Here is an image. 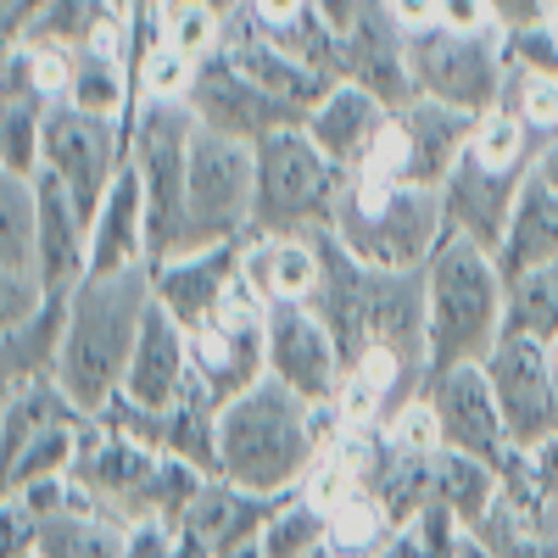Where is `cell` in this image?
<instances>
[{
  "instance_id": "f1b7e54d",
  "label": "cell",
  "mask_w": 558,
  "mask_h": 558,
  "mask_svg": "<svg viewBox=\"0 0 558 558\" xmlns=\"http://www.w3.org/2000/svg\"><path fill=\"white\" fill-rule=\"evenodd\" d=\"M223 34H229V17L213 12V7H168V45L173 51H184L191 62H207L223 51Z\"/></svg>"
},
{
  "instance_id": "ba28073f",
  "label": "cell",
  "mask_w": 558,
  "mask_h": 558,
  "mask_svg": "<svg viewBox=\"0 0 558 558\" xmlns=\"http://www.w3.org/2000/svg\"><path fill=\"white\" fill-rule=\"evenodd\" d=\"M123 162H129V118H96L68 101L45 112V173L68 184L89 223H96Z\"/></svg>"
},
{
  "instance_id": "d590c367",
  "label": "cell",
  "mask_w": 558,
  "mask_h": 558,
  "mask_svg": "<svg viewBox=\"0 0 558 558\" xmlns=\"http://www.w3.org/2000/svg\"><path fill=\"white\" fill-rule=\"evenodd\" d=\"M492 17L502 34H514V28H536V23H553L547 12V0H492Z\"/></svg>"
},
{
  "instance_id": "7c38bea8",
  "label": "cell",
  "mask_w": 558,
  "mask_h": 558,
  "mask_svg": "<svg viewBox=\"0 0 558 558\" xmlns=\"http://www.w3.org/2000/svg\"><path fill=\"white\" fill-rule=\"evenodd\" d=\"M425 397L436 408V425H441V447L452 452H470L492 470H502L514 458V436H508V418L497 408V391H492V375L486 363H458V368H441V375L425 380Z\"/></svg>"
},
{
  "instance_id": "5bb4252c",
  "label": "cell",
  "mask_w": 558,
  "mask_h": 558,
  "mask_svg": "<svg viewBox=\"0 0 558 558\" xmlns=\"http://www.w3.org/2000/svg\"><path fill=\"white\" fill-rule=\"evenodd\" d=\"M531 173L536 168H502V162H486L481 151H463V162L441 184L447 235H463V241L497 252V241H502L508 218H514V202H520Z\"/></svg>"
},
{
  "instance_id": "f546056e",
  "label": "cell",
  "mask_w": 558,
  "mask_h": 558,
  "mask_svg": "<svg viewBox=\"0 0 558 558\" xmlns=\"http://www.w3.org/2000/svg\"><path fill=\"white\" fill-rule=\"evenodd\" d=\"M191 78H196V62L162 39L157 51H146L134 62V96H184Z\"/></svg>"
},
{
  "instance_id": "30bf717a",
  "label": "cell",
  "mask_w": 558,
  "mask_h": 558,
  "mask_svg": "<svg viewBox=\"0 0 558 558\" xmlns=\"http://www.w3.org/2000/svg\"><path fill=\"white\" fill-rule=\"evenodd\" d=\"M268 375L279 386H291L296 397H307L313 408H336L352 363L341 341L330 336V324L307 302H274L268 307Z\"/></svg>"
},
{
  "instance_id": "4dcf8cb0",
  "label": "cell",
  "mask_w": 558,
  "mask_h": 558,
  "mask_svg": "<svg viewBox=\"0 0 558 558\" xmlns=\"http://www.w3.org/2000/svg\"><path fill=\"white\" fill-rule=\"evenodd\" d=\"M45 302H51V286H45L39 268H0V330L28 324Z\"/></svg>"
},
{
  "instance_id": "9c48e42d",
  "label": "cell",
  "mask_w": 558,
  "mask_h": 558,
  "mask_svg": "<svg viewBox=\"0 0 558 558\" xmlns=\"http://www.w3.org/2000/svg\"><path fill=\"white\" fill-rule=\"evenodd\" d=\"M470 134H475V118H470V112L413 96V101L391 107L380 146H375V157H368L363 168L441 191L447 173L463 162V151H470Z\"/></svg>"
},
{
  "instance_id": "9a60e30c",
  "label": "cell",
  "mask_w": 558,
  "mask_h": 558,
  "mask_svg": "<svg viewBox=\"0 0 558 558\" xmlns=\"http://www.w3.org/2000/svg\"><path fill=\"white\" fill-rule=\"evenodd\" d=\"M191 380H196V368H191V330H184L162 302H151L146 324H140L134 357H129L123 391L112 402H129L140 413H168V408H179L184 391H191Z\"/></svg>"
},
{
  "instance_id": "603a6c76",
  "label": "cell",
  "mask_w": 558,
  "mask_h": 558,
  "mask_svg": "<svg viewBox=\"0 0 558 558\" xmlns=\"http://www.w3.org/2000/svg\"><path fill=\"white\" fill-rule=\"evenodd\" d=\"M68 307H73V291H51V302H45L28 324H7V330H0V375H7V386L57 380Z\"/></svg>"
},
{
  "instance_id": "2e32d148",
  "label": "cell",
  "mask_w": 558,
  "mask_h": 558,
  "mask_svg": "<svg viewBox=\"0 0 558 558\" xmlns=\"http://www.w3.org/2000/svg\"><path fill=\"white\" fill-rule=\"evenodd\" d=\"M218 57L235 68L241 78H252L257 89H268V96L291 101V107H302V112H313V107L336 89V78H324L318 68H307L302 57H291L268 28H257V23L246 17V7L229 17V34H223V51H218Z\"/></svg>"
},
{
  "instance_id": "83f0119b",
  "label": "cell",
  "mask_w": 558,
  "mask_h": 558,
  "mask_svg": "<svg viewBox=\"0 0 558 558\" xmlns=\"http://www.w3.org/2000/svg\"><path fill=\"white\" fill-rule=\"evenodd\" d=\"M497 107L525 118L542 140H558V73H520V68H508V84H502Z\"/></svg>"
},
{
  "instance_id": "3957f363",
  "label": "cell",
  "mask_w": 558,
  "mask_h": 558,
  "mask_svg": "<svg viewBox=\"0 0 558 558\" xmlns=\"http://www.w3.org/2000/svg\"><path fill=\"white\" fill-rule=\"evenodd\" d=\"M330 235L368 268H425L447 241V207L430 184L352 168L330 213Z\"/></svg>"
},
{
  "instance_id": "d4e9b609",
  "label": "cell",
  "mask_w": 558,
  "mask_h": 558,
  "mask_svg": "<svg viewBox=\"0 0 558 558\" xmlns=\"http://www.w3.org/2000/svg\"><path fill=\"white\" fill-rule=\"evenodd\" d=\"M502 336H531L553 341L558 336V263H542L520 279H508V318Z\"/></svg>"
},
{
  "instance_id": "8d00e7d4",
  "label": "cell",
  "mask_w": 558,
  "mask_h": 558,
  "mask_svg": "<svg viewBox=\"0 0 558 558\" xmlns=\"http://www.w3.org/2000/svg\"><path fill=\"white\" fill-rule=\"evenodd\" d=\"M391 17L402 23V34H418L436 23V0H391Z\"/></svg>"
},
{
  "instance_id": "e0dca14e",
  "label": "cell",
  "mask_w": 558,
  "mask_h": 558,
  "mask_svg": "<svg viewBox=\"0 0 558 558\" xmlns=\"http://www.w3.org/2000/svg\"><path fill=\"white\" fill-rule=\"evenodd\" d=\"M246 274V252L241 246H207V252H184L162 268H151L157 279V302L184 324V330H202L218 318V307L229 302V291L241 286Z\"/></svg>"
},
{
  "instance_id": "cb8c5ba5",
  "label": "cell",
  "mask_w": 558,
  "mask_h": 558,
  "mask_svg": "<svg viewBox=\"0 0 558 558\" xmlns=\"http://www.w3.org/2000/svg\"><path fill=\"white\" fill-rule=\"evenodd\" d=\"M68 107H84L96 118H129V107H134L129 57L96 51V45L68 51Z\"/></svg>"
},
{
  "instance_id": "d6986e66",
  "label": "cell",
  "mask_w": 558,
  "mask_h": 558,
  "mask_svg": "<svg viewBox=\"0 0 558 558\" xmlns=\"http://www.w3.org/2000/svg\"><path fill=\"white\" fill-rule=\"evenodd\" d=\"M34 207H39V274L51 291H78L89 274V218L57 173H34Z\"/></svg>"
},
{
  "instance_id": "52a82bcc",
  "label": "cell",
  "mask_w": 558,
  "mask_h": 558,
  "mask_svg": "<svg viewBox=\"0 0 558 558\" xmlns=\"http://www.w3.org/2000/svg\"><path fill=\"white\" fill-rule=\"evenodd\" d=\"M408 78H413V96L481 118L502 101V84H508L502 34H458L441 23L418 28L408 34Z\"/></svg>"
},
{
  "instance_id": "7402d4cb",
  "label": "cell",
  "mask_w": 558,
  "mask_h": 558,
  "mask_svg": "<svg viewBox=\"0 0 558 558\" xmlns=\"http://www.w3.org/2000/svg\"><path fill=\"white\" fill-rule=\"evenodd\" d=\"M492 257H497L502 279H520V274H531L542 263H558V191L542 173L525 179V191L514 202V218H508Z\"/></svg>"
},
{
  "instance_id": "ac0fdd59",
  "label": "cell",
  "mask_w": 558,
  "mask_h": 558,
  "mask_svg": "<svg viewBox=\"0 0 558 558\" xmlns=\"http://www.w3.org/2000/svg\"><path fill=\"white\" fill-rule=\"evenodd\" d=\"M386 118H391V107L375 96V89L341 78L330 96L307 112V134L318 140V151L341 173H352V168H363L368 157H375L380 134H386Z\"/></svg>"
},
{
  "instance_id": "f35d334b",
  "label": "cell",
  "mask_w": 558,
  "mask_h": 558,
  "mask_svg": "<svg viewBox=\"0 0 558 558\" xmlns=\"http://www.w3.org/2000/svg\"><path fill=\"white\" fill-rule=\"evenodd\" d=\"M173 7H179V0H173ZM184 7H213V12H223V17H235L241 0H184Z\"/></svg>"
},
{
  "instance_id": "74e56055",
  "label": "cell",
  "mask_w": 558,
  "mask_h": 558,
  "mask_svg": "<svg viewBox=\"0 0 558 558\" xmlns=\"http://www.w3.org/2000/svg\"><path fill=\"white\" fill-rule=\"evenodd\" d=\"M536 173L553 184V191H558V140H547V146H542V162H536Z\"/></svg>"
},
{
  "instance_id": "277c9868",
  "label": "cell",
  "mask_w": 558,
  "mask_h": 558,
  "mask_svg": "<svg viewBox=\"0 0 558 558\" xmlns=\"http://www.w3.org/2000/svg\"><path fill=\"white\" fill-rule=\"evenodd\" d=\"M425 302H430V375L458 363H486L492 347L502 341L508 279L486 246L447 235L441 252L425 263Z\"/></svg>"
},
{
  "instance_id": "7a4b0ae2",
  "label": "cell",
  "mask_w": 558,
  "mask_h": 558,
  "mask_svg": "<svg viewBox=\"0 0 558 558\" xmlns=\"http://www.w3.org/2000/svg\"><path fill=\"white\" fill-rule=\"evenodd\" d=\"M157 302V279L151 263L123 268V274H84L73 307H68V336H62V357H57V386L73 397L78 413H107L112 397L123 391L129 357L140 341Z\"/></svg>"
},
{
  "instance_id": "ffe728a7",
  "label": "cell",
  "mask_w": 558,
  "mask_h": 558,
  "mask_svg": "<svg viewBox=\"0 0 558 558\" xmlns=\"http://www.w3.org/2000/svg\"><path fill=\"white\" fill-rule=\"evenodd\" d=\"M140 263H146V184H140V168L129 157L96 223H89V274H123Z\"/></svg>"
},
{
  "instance_id": "4fadbf2b",
  "label": "cell",
  "mask_w": 558,
  "mask_h": 558,
  "mask_svg": "<svg viewBox=\"0 0 558 558\" xmlns=\"http://www.w3.org/2000/svg\"><path fill=\"white\" fill-rule=\"evenodd\" d=\"M184 96H191L202 129L229 134V140H246V146H257V140H268V134H279V129H302V123H307L302 107L268 96V89H257L252 78H241L223 57L196 62V78H191V89H184Z\"/></svg>"
},
{
  "instance_id": "836d02e7",
  "label": "cell",
  "mask_w": 558,
  "mask_h": 558,
  "mask_svg": "<svg viewBox=\"0 0 558 558\" xmlns=\"http://www.w3.org/2000/svg\"><path fill=\"white\" fill-rule=\"evenodd\" d=\"M525 458H531V486H536V497L547 508V520L558 525V436L542 441V447H531Z\"/></svg>"
},
{
  "instance_id": "44dd1931",
  "label": "cell",
  "mask_w": 558,
  "mask_h": 558,
  "mask_svg": "<svg viewBox=\"0 0 558 558\" xmlns=\"http://www.w3.org/2000/svg\"><path fill=\"white\" fill-rule=\"evenodd\" d=\"M246 279L252 291L274 307V302H313L318 291V229L313 235H246Z\"/></svg>"
},
{
  "instance_id": "60d3db41",
  "label": "cell",
  "mask_w": 558,
  "mask_h": 558,
  "mask_svg": "<svg viewBox=\"0 0 558 558\" xmlns=\"http://www.w3.org/2000/svg\"><path fill=\"white\" fill-rule=\"evenodd\" d=\"M118 7H123V0H118Z\"/></svg>"
},
{
  "instance_id": "ab89813d",
  "label": "cell",
  "mask_w": 558,
  "mask_h": 558,
  "mask_svg": "<svg viewBox=\"0 0 558 558\" xmlns=\"http://www.w3.org/2000/svg\"><path fill=\"white\" fill-rule=\"evenodd\" d=\"M547 357H553V368H558V336H553V341H547Z\"/></svg>"
},
{
  "instance_id": "d6a6232c",
  "label": "cell",
  "mask_w": 558,
  "mask_h": 558,
  "mask_svg": "<svg viewBox=\"0 0 558 558\" xmlns=\"http://www.w3.org/2000/svg\"><path fill=\"white\" fill-rule=\"evenodd\" d=\"M436 23L458 34H502L492 17V0H436Z\"/></svg>"
},
{
  "instance_id": "4316f807",
  "label": "cell",
  "mask_w": 558,
  "mask_h": 558,
  "mask_svg": "<svg viewBox=\"0 0 558 558\" xmlns=\"http://www.w3.org/2000/svg\"><path fill=\"white\" fill-rule=\"evenodd\" d=\"M45 168V112L23 101H0V173L34 179Z\"/></svg>"
},
{
  "instance_id": "1f68e13d",
  "label": "cell",
  "mask_w": 558,
  "mask_h": 558,
  "mask_svg": "<svg viewBox=\"0 0 558 558\" xmlns=\"http://www.w3.org/2000/svg\"><path fill=\"white\" fill-rule=\"evenodd\" d=\"M502 57H508V68H520V73H558V23L502 34Z\"/></svg>"
},
{
  "instance_id": "8fae6325",
  "label": "cell",
  "mask_w": 558,
  "mask_h": 558,
  "mask_svg": "<svg viewBox=\"0 0 558 558\" xmlns=\"http://www.w3.org/2000/svg\"><path fill=\"white\" fill-rule=\"evenodd\" d=\"M486 375H492L497 408H502L508 436H514L520 452L558 436V368L547 357V341L502 336L486 357Z\"/></svg>"
},
{
  "instance_id": "484cf974",
  "label": "cell",
  "mask_w": 558,
  "mask_h": 558,
  "mask_svg": "<svg viewBox=\"0 0 558 558\" xmlns=\"http://www.w3.org/2000/svg\"><path fill=\"white\" fill-rule=\"evenodd\" d=\"M0 268H39L34 179H12V173H0Z\"/></svg>"
},
{
  "instance_id": "5b68a950",
  "label": "cell",
  "mask_w": 558,
  "mask_h": 558,
  "mask_svg": "<svg viewBox=\"0 0 558 558\" xmlns=\"http://www.w3.org/2000/svg\"><path fill=\"white\" fill-rule=\"evenodd\" d=\"M341 179L347 173L318 151V140L307 134V123L257 140L252 235H313V229H330Z\"/></svg>"
},
{
  "instance_id": "6da1fadb",
  "label": "cell",
  "mask_w": 558,
  "mask_h": 558,
  "mask_svg": "<svg viewBox=\"0 0 558 558\" xmlns=\"http://www.w3.org/2000/svg\"><path fill=\"white\" fill-rule=\"evenodd\" d=\"M341 430L336 408H313L291 386L263 375L218 408V481L252 497H291L318 463L324 441Z\"/></svg>"
},
{
  "instance_id": "e575fe53",
  "label": "cell",
  "mask_w": 558,
  "mask_h": 558,
  "mask_svg": "<svg viewBox=\"0 0 558 558\" xmlns=\"http://www.w3.org/2000/svg\"><path fill=\"white\" fill-rule=\"evenodd\" d=\"M241 7H246V17H252L257 28L286 34V28H296V23L313 12V0H241Z\"/></svg>"
},
{
  "instance_id": "8992f818",
  "label": "cell",
  "mask_w": 558,
  "mask_h": 558,
  "mask_svg": "<svg viewBox=\"0 0 558 558\" xmlns=\"http://www.w3.org/2000/svg\"><path fill=\"white\" fill-rule=\"evenodd\" d=\"M257 207V146L202 129L191 146V184H184V252L241 246L252 235Z\"/></svg>"
}]
</instances>
